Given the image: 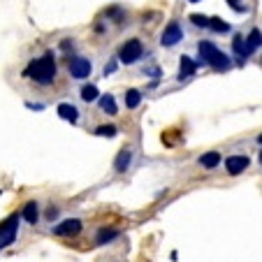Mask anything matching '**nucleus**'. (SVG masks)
Segmentation results:
<instances>
[{"label":"nucleus","mask_w":262,"mask_h":262,"mask_svg":"<svg viewBox=\"0 0 262 262\" xmlns=\"http://www.w3.org/2000/svg\"><path fill=\"white\" fill-rule=\"evenodd\" d=\"M30 79H35L37 84H51L56 77V60H54V51H47L42 58H35L33 63L26 70Z\"/></svg>","instance_id":"nucleus-1"},{"label":"nucleus","mask_w":262,"mask_h":262,"mask_svg":"<svg viewBox=\"0 0 262 262\" xmlns=\"http://www.w3.org/2000/svg\"><path fill=\"white\" fill-rule=\"evenodd\" d=\"M198 51H200V60L211 65V68L218 70V72H225V70L230 68V58L223 54V51H218V47L213 45V42H200Z\"/></svg>","instance_id":"nucleus-2"},{"label":"nucleus","mask_w":262,"mask_h":262,"mask_svg":"<svg viewBox=\"0 0 262 262\" xmlns=\"http://www.w3.org/2000/svg\"><path fill=\"white\" fill-rule=\"evenodd\" d=\"M16 232H19V213H12L10 218L0 223V248L10 246L16 239Z\"/></svg>","instance_id":"nucleus-3"},{"label":"nucleus","mask_w":262,"mask_h":262,"mask_svg":"<svg viewBox=\"0 0 262 262\" xmlns=\"http://www.w3.org/2000/svg\"><path fill=\"white\" fill-rule=\"evenodd\" d=\"M142 54H144L142 42H139V40H128L123 47H121V51H119V60H121L123 65H133L135 60L142 58Z\"/></svg>","instance_id":"nucleus-4"},{"label":"nucleus","mask_w":262,"mask_h":262,"mask_svg":"<svg viewBox=\"0 0 262 262\" xmlns=\"http://www.w3.org/2000/svg\"><path fill=\"white\" fill-rule=\"evenodd\" d=\"M70 74H72L74 79H86V77L91 74V60L81 58V56L72 58L70 60Z\"/></svg>","instance_id":"nucleus-5"},{"label":"nucleus","mask_w":262,"mask_h":262,"mask_svg":"<svg viewBox=\"0 0 262 262\" xmlns=\"http://www.w3.org/2000/svg\"><path fill=\"white\" fill-rule=\"evenodd\" d=\"M81 232V221L77 218H70V221H63L60 225L54 228V234L56 237H74V234Z\"/></svg>","instance_id":"nucleus-6"},{"label":"nucleus","mask_w":262,"mask_h":262,"mask_svg":"<svg viewBox=\"0 0 262 262\" xmlns=\"http://www.w3.org/2000/svg\"><path fill=\"white\" fill-rule=\"evenodd\" d=\"M181 37H183L181 26H179L177 21H172V24H169L167 28H165L163 37H160V45H163V47H174L177 42H181Z\"/></svg>","instance_id":"nucleus-7"},{"label":"nucleus","mask_w":262,"mask_h":262,"mask_svg":"<svg viewBox=\"0 0 262 262\" xmlns=\"http://www.w3.org/2000/svg\"><path fill=\"white\" fill-rule=\"evenodd\" d=\"M248 163H251V160H248L246 156H232V158L225 160V167H228L230 174H242L244 169L248 167Z\"/></svg>","instance_id":"nucleus-8"},{"label":"nucleus","mask_w":262,"mask_h":262,"mask_svg":"<svg viewBox=\"0 0 262 262\" xmlns=\"http://www.w3.org/2000/svg\"><path fill=\"white\" fill-rule=\"evenodd\" d=\"M262 47V30L253 28L251 35H248V40H244V49H246V56H251L253 51H257Z\"/></svg>","instance_id":"nucleus-9"},{"label":"nucleus","mask_w":262,"mask_h":262,"mask_svg":"<svg viewBox=\"0 0 262 262\" xmlns=\"http://www.w3.org/2000/svg\"><path fill=\"white\" fill-rule=\"evenodd\" d=\"M58 116L63 121H70V123H77V119H79V112H77V107L70 102H63L58 104Z\"/></svg>","instance_id":"nucleus-10"},{"label":"nucleus","mask_w":262,"mask_h":262,"mask_svg":"<svg viewBox=\"0 0 262 262\" xmlns=\"http://www.w3.org/2000/svg\"><path fill=\"white\" fill-rule=\"evenodd\" d=\"M195 70H198V63H195V60H190L188 56H183L181 58V63H179V79H188L190 74L195 72Z\"/></svg>","instance_id":"nucleus-11"},{"label":"nucleus","mask_w":262,"mask_h":262,"mask_svg":"<svg viewBox=\"0 0 262 262\" xmlns=\"http://www.w3.org/2000/svg\"><path fill=\"white\" fill-rule=\"evenodd\" d=\"M98 100H100V109H102L104 114H116V112H119L114 95H102V98H98Z\"/></svg>","instance_id":"nucleus-12"},{"label":"nucleus","mask_w":262,"mask_h":262,"mask_svg":"<svg viewBox=\"0 0 262 262\" xmlns=\"http://www.w3.org/2000/svg\"><path fill=\"white\" fill-rule=\"evenodd\" d=\"M218 163H221V154H216V151H209V154L200 156V165H202V167H207V169L216 167Z\"/></svg>","instance_id":"nucleus-13"},{"label":"nucleus","mask_w":262,"mask_h":262,"mask_svg":"<svg viewBox=\"0 0 262 262\" xmlns=\"http://www.w3.org/2000/svg\"><path fill=\"white\" fill-rule=\"evenodd\" d=\"M21 216H24L28 223H33V225H35V223H37V218H40V209H37V204H35V202H28L24 207V211H21Z\"/></svg>","instance_id":"nucleus-14"},{"label":"nucleus","mask_w":262,"mask_h":262,"mask_svg":"<svg viewBox=\"0 0 262 262\" xmlns=\"http://www.w3.org/2000/svg\"><path fill=\"white\" fill-rule=\"evenodd\" d=\"M130 160H133V156H130V151L128 148H123V151H121L119 156H116V172H125V169L130 167Z\"/></svg>","instance_id":"nucleus-15"},{"label":"nucleus","mask_w":262,"mask_h":262,"mask_svg":"<svg viewBox=\"0 0 262 262\" xmlns=\"http://www.w3.org/2000/svg\"><path fill=\"white\" fill-rule=\"evenodd\" d=\"M100 98V91H98V86H93V84H86L84 89H81V100L84 102H93V100H98Z\"/></svg>","instance_id":"nucleus-16"},{"label":"nucleus","mask_w":262,"mask_h":262,"mask_svg":"<svg viewBox=\"0 0 262 262\" xmlns=\"http://www.w3.org/2000/svg\"><path fill=\"white\" fill-rule=\"evenodd\" d=\"M139 102H142V93H139L137 89H130L128 93H125V104H128V109L139 107Z\"/></svg>","instance_id":"nucleus-17"},{"label":"nucleus","mask_w":262,"mask_h":262,"mask_svg":"<svg viewBox=\"0 0 262 262\" xmlns=\"http://www.w3.org/2000/svg\"><path fill=\"white\" fill-rule=\"evenodd\" d=\"M116 237H119V230L104 228V230H100L98 232V244H107V242H112V239H116Z\"/></svg>","instance_id":"nucleus-18"},{"label":"nucleus","mask_w":262,"mask_h":262,"mask_svg":"<svg viewBox=\"0 0 262 262\" xmlns=\"http://www.w3.org/2000/svg\"><path fill=\"white\" fill-rule=\"evenodd\" d=\"M116 133H119V130L112 123H104V125H100V128H95V135H100V137H114Z\"/></svg>","instance_id":"nucleus-19"},{"label":"nucleus","mask_w":262,"mask_h":262,"mask_svg":"<svg viewBox=\"0 0 262 262\" xmlns=\"http://www.w3.org/2000/svg\"><path fill=\"white\" fill-rule=\"evenodd\" d=\"M209 28L218 30V33H228V30H230V24H225V21H221L218 16H213V19H209Z\"/></svg>","instance_id":"nucleus-20"},{"label":"nucleus","mask_w":262,"mask_h":262,"mask_svg":"<svg viewBox=\"0 0 262 262\" xmlns=\"http://www.w3.org/2000/svg\"><path fill=\"white\" fill-rule=\"evenodd\" d=\"M232 47H234V54H237V56H242V58L246 56V49H244V37H242V35H237V37L232 40Z\"/></svg>","instance_id":"nucleus-21"},{"label":"nucleus","mask_w":262,"mask_h":262,"mask_svg":"<svg viewBox=\"0 0 262 262\" xmlns=\"http://www.w3.org/2000/svg\"><path fill=\"white\" fill-rule=\"evenodd\" d=\"M190 21H193L195 26H202V28H207L209 26V19L204 14H190Z\"/></svg>","instance_id":"nucleus-22"},{"label":"nucleus","mask_w":262,"mask_h":262,"mask_svg":"<svg viewBox=\"0 0 262 262\" xmlns=\"http://www.w3.org/2000/svg\"><path fill=\"white\" fill-rule=\"evenodd\" d=\"M230 3V7H232V10H237V12H246V7L242 5V0H228Z\"/></svg>","instance_id":"nucleus-23"},{"label":"nucleus","mask_w":262,"mask_h":262,"mask_svg":"<svg viewBox=\"0 0 262 262\" xmlns=\"http://www.w3.org/2000/svg\"><path fill=\"white\" fill-rule=\"evenodd\" d=\"M114 70H116V63H114V60H112V63H107V65H104V74H107V77H109V74H112V72H114Z\"/></svg>","instance_id":"nucleus-24"},{"label":"nucleus","mask_w":262,"mask_h":262,"mask_svg":"<svg viewBox=\"0 0 262 262\" xmlns=\"http://www.w3.org/2000/svg\"><path fill=\"white\" fill-rule=\"evenodd\" d=\"M28 109H37V112H40V109H45V104H40V102H28Z\"/></svg>","instance_id":"nucleus-25"},{"label":"nucleus","mask_w":262,"mask_h":262,"mask_svg":"<svg viewBox=\"0 0 262 262\" xmlns=\"http://www.w3.org/2000/svg\"><path fill=\"white\" fill-rule=\"evenodd\" d=\"M257 144H262V135H260V137H257Z\"/></svg>","instance_id":"nucleus-26"},{"label":"nucleus","mask_w":262,"mask_h":262,"mask_svg":"<svg viewBox=\"0 0 262 262\" xmlns=\"http://www.w3.org/2000/svg\"><path fill=\"white\" fill-rule=\"evenodd\" d=\"M190 3H198V0H190Z\"/></svg>","instance_id":"nucleus-27"},{"label":"nucleus","mask_w":262,"mask_h":262,"mask_svg":"<svg viewBox=\"0 0 262 262\" xmlns=\"http://www.w3.org/2000/svg\"><path fill=\"white\" fill-rule=\"evenodd\" d=\"M260 160H262V156H260Z\"/></svg>","instance_id":"nucleus-28"}]
</instances>
